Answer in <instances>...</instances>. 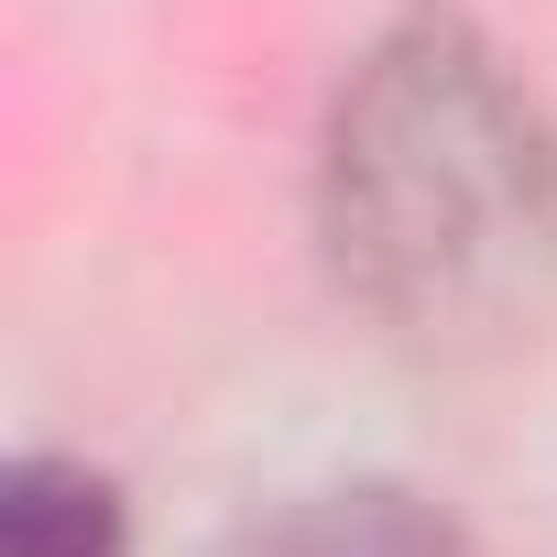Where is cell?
<instances>
[{
  "label": "cell",
  "instance_id": "6da1fadb",
  "mask_svg": "<svg viewBox=\"0 0 557 557\" xmlns=\"http://www.w3.org/2000/svg\"><path fill=\"white\" fill-rule=\"evenodd\" d=\"M318 240L339 296L426 361L524 350L557 318V121L459 12L361 45L318 132Z\"/></svg>",
  "mask_w": 557,
  "mask_h": 557
},
{
  "label": "cell",
  "instance_id": "7a4b0ae2",
  "mask_svg": "<svg viewBox=\"0 0 557 557\" xmlns=\"http://www.w3.org/2000/svg\"><path fill=\"white\" fill-rule=\"evenodd\" d=\"M219 557H470V535L405 481H329L251 513Z\"/></svg>",
  "mask_w": 557,
  "mask_h": 557
},
{
  "label": "cell",
  "instance_id": "3957f363",
  "mask_svg": "<svg viewBox=\"0 0 557 557\" xmlns=\"http://www.w3.org/2000/svg\"><path fill=\"white\" fill-rule=\"evenodd\" d=\"M0 557H132V513L88 459H12V481H0Z\"/></svg>",
  "mask_w": 557,
  "mask_h": 557
}]
</instances>
